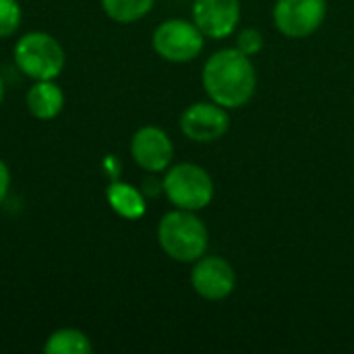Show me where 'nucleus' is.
Segmentation results:
<instances>
[{
  "label": "nucleus",
  "mask_w": 354,
  "mask_h": 354,
  "mask_svg": "<svg viewBox=\"0 0 354 354\" xmlns=\"http://www.w3.org/2000/svg\"><path fill=\"white\" fill-rule=\"evenodd\" d=\"M201 83L212 102L226 110H236L255 97L257 71L251 56L239 48H222L205 60Z\"/></svg>",
  "instance_id": "f257e3e1"
},
{
  "label": "nucleus",
  "mask_w": 354,
  "mask_h": 354,
  "mask_svg": "<svg viewBox=\"0 0 354 354\" xmlns=\"http://www.w3.org/2000/svg\"><path fill=\"white\" fill-rule=\"evenodd\" d=\"M156 239L164 255L178 263H193L207 253L209 232L197 212L170 209L158 222Z\"/></svg>",
  "instance_id": "f03ea898"
},
{
  "label": "nucleus",
  "mask_w": 354,
  "mask_h": 354,
  "mask_svg": "<svg viewBox=\"0 0 354 354\" xmlns=\"http://www.w3.org/2000/svg\"><path fill=\"white\" fill-rule=\"evenodd\" d=\"M12 60L19 73L31 81L58 79L66 64L62 44L48 31H27L12 48Z\"/></svg>",
  "instance_id": "7ed1b4c3"
},
{
  "label": "nucleus",
  "mask_w": 354,
  "mask_h": 354,
  "mask_svg": "<svg viewBox=\"0 0 354 354\" xmlns=\"http://www.w3.org/2000/svg\"><path fill=\"white\" fill-rule=\"evenodd\" d=\"M164 195L172 207L201 212L214 201V178L209 172L193 162H180L170 166L164 176Z\"/></svg>",
  "instance_id": "20e7f679"
},
{
  "label": "nucleus",
  "mask_w": 354,
  "mask_h": 354,
  "mask_svg": "<svg viewBox=\"0 0 354 354\" xmlns=\"http://www.w3.org/2000/svg\"><path fill=\"white\" fill-rule=\"evenodd\" d=\"M205 46V35L191 19H166L162 21L151 35L153 52L172 64H185L195 60Z\"/></svg>",
  "instance_id": "39448f33"
},
{
  "label": "nucleus",
  "mask_w": 354,
  "mask_h": 354,
  "mask_svg": "<svg viewBox=\"0 0 354 354\" xmlns=\"http://www.w3.org/2000/svg\"><path fill=\"white\" fill-rule=\"evenodd\" d=\"M328 0H276L272 19L276 29L290 39L313 35L326 21Z\"/></svg>",
  "instance_id": "423d86ee"
},
{
  "label": "nucleus",
  "mask_w": 354,
  "mask_h": 354,
  "mask_svg": "<svg viewBox=\"0 0 354 354\" xmlns=\"http://www.w3.org/2000/svg\"><path fill=\"white\" fill-rule=\"evenodd\" d=\"M193 290L205 301H224L236 288V272L232 263L220 255H203L193 261L189 274Z\"/></svg>",
  "instance_id": "0eeeda50"
},
{
  "label": "nucleus",
  "mask_w": 354,
  "mask_h": 354,
  "mask_svg": "<svg viewBox=\"0 0 354 354\" xmlns=\"http://www.w3.org/2000/svg\"><path fill=\"white\" fill-rule=\"evenodd\" d=\"M178 127L180 133L193 143H214L228 133L230 114L212 100L195 102L183 110Z\"/></svg>",
  "instance_id": "6e6552de"
},
{
  "label": "nucleus",
  "mask_w": 354,
  "mask_h": 354,
  "mask_svg": "<svg viewBox=\"0 0 354 354\" xmlns=\"http://www.w3.org/2000/svg\"><path fill=\"white\" fill-rule=\"evenodd\" d=\"M129 149L133 162L147 174L166 172L174 160V143L170 135L156 124L139 127L131 137Z\"/></svg>",
  "instance_id": "1a4fd4ad"
},
{
  "label": "nucleus",
  "mask_w": 354,
  "mask_h": 354,
  "mask_svg": "<svg viewBox=\"0 0 354 354\" xmlns=\"http://www.w3.org/2000/svg\"><path fill=\"white\" fill-rule=\"evenodd\" d=\"M191 15L205 37L224 39L241 23V0H193Z\"/></svg>",
  "instance_id": "9d476101"
},
{
  "label": "nucleus",
  "mask_w": 354,
  "mask_h": 354,
  "mask_svg": "<svg viewBox=\"0 0 354 354\" xmlns=\"http://www.w3.org/2000/svg\"><path fill=\"white\" fill-rule=\"evenodd\" d=\"M27 112L37 120H54L64 110V91L56 79L33 81L25 93Z\"/></svg>",
  "instance_id": "9b49d317"
},
{
  "label": "nucleus",
  "mask_w": 354,
  "mask_h": 354,
  "mask_svg": "<svg viewBox=\"0 0 354 354\" xmlns=\"http://www.w3.org/2000/svg\"><path fill=\"white\" fill-rule=\"evenodd\" d=\"M106 201L110 209L124 220H139L147 212V197L143 191L124 180H112L108 185Z\"/></svg>",
  "instance_id": "f8f14e48"
},
{
  "label": "nucleus",
  "mask_w": 354,
  "mask_h": 354,
  "mask_svg": "<svg viewBox=\"0 0 354 354\" xmlns=\"http://www.w3.org/2000/svg\"><path fill=\"white\" fill-rule=\"evenodd\" d=\"M41 351L46 354H91L93 344H91V338L83 330L60 328L48 336Z\"/></svg>",
  "instance_id": "ddd939ff"
},
{
  "label": "nucleus",
  "mask_w": 354,
  "mask_h": 354,
  "mask_svg": "<svg viewBox=\"0 0 354 354\" xmlns=\"http://www.w3.org/2000/svg\"><path fill=\"white\" fill-rule=\"evenodd\" d=\"M156 0H100L106 17L120 25H131L147 17Z\"/></svg>",
  "instance_id": "4468645a"
},
{
  "label": "nucleus",
  "mask_w": 354,
  "mask_h": 354,
  "mask_svg": "<svg viewBox=\"0 0 354 354\" xmlns=\"http://www.w3.org/2000/svg\"><path fill=\"white\" fill-rule=\"evenodd\" d=\"M23 21V8L19 0H0V39L12 37Z\"/></svg>",
  "instance_id": "2eb2a0df"
},
{
  "label": "nucleus",
  "mask_w": 354,
  "mask_h": 354,
  "mask_svg": "<svg viewBox=\"0 0 354 354\" xmlns=\"http://www.w3.org/2000/svg\"><path fill=\"white\" fill-rule=\"evenodd\" d=\"M263 33L255 27H245L236 33V41H234V48H239L243 54L247 56H257L261 50H263Z\"/></svg>",
  "instance_id": "dca6fc26"
},
{
  "label": "nucleus",
  "mask_w": 354,
  "mask_h": 354,
  "mask_svg": "<svg viewBox=\"0 0 354 354\" xmlns=\"http://www.w3.org/2000/svg\"><path fill=\"white\" fill-rule=\"evenodd\" d=\"M143 191V195L149 199V197H158V195H164V180L162 178H156V174L149 172V176L143 180V185L139 187Z\"/></svg>",
  "instance_id": "f3484780"
},
{
  "label": "nucleus",
  "mask_w": 354,
  "mask_h": 354,
  "mask_svg": "<svg viewBox=\"0 0 354 354\" xmlns=\"http://www.w3.org/2000/svg\"><path fill=\"white\" fill-rule=\"evenodd\" d=\"M10 183H12V176H10V168L8 164L0 158V205L4 203L8 191H10Z\"/></svg>",
  "instance_id": "a211bd4d"
},
{
  "label": "nucleus",
  "mask_w": 354,
  "mask_h": 354,
  "mask_svg": "<svg viewBox=\"0 0 354 354\" xmlns=\"http://www.w3.org/2000/svg\"><path fill=\"white\" fill-rule=\"evenodd\" d=\"M4 93H6V87H4V79H2V75H0V106H2V102H4Z\"/></svg>",
  "instance_id": "6ab92c4d"
}]
</instances>
